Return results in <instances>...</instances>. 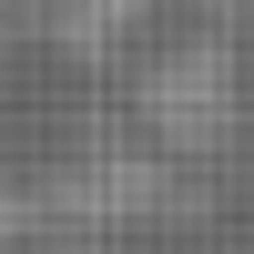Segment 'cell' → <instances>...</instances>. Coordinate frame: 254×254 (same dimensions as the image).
Returning a JSON list of instances; mask_svg holds the SVG:
<instances>
[{
  "label": "cell",
  "mask_w": 254,
  "mask_h": 254,
  "mask_svg": "<svg viewBox=\"0 0 254 254\" xmlns=\"http://www.w3.org/2000/svg\"><path fill=\"white\" fill-rule=\"evenodd\" d=\"M132 102H142V132L163 153H214L234 132V51L224 41H183V51H163L142 71Z\"/></svg>",
  "instance_id": "6da1fadb"
},
{
  "label": "cell",
  "mask_w": 254,
  "mask_h": 254,
  "mask_svg": "<svg viewBox=\"0 0 254 254\" xmlns=\"http://www.w3.org/2000/svg\"><path fill=\"white\" fill-rule=\"evenodd\" d=\"M61 203H71V214H153V203H163V173H153V163H142V153H92V163H71V173H61Z\"/></svg>",
  "instance_id": "7a4b0ae2"
},
{
  "label": "cell",
  "mask_w": 254,
  "mask_h": 254,
  "mask_svg": "<svg viewBox=\"0 0 254 254\" xmlns=\"http://www.w3.org/2000/svg\"><path fill=\"white\" fill-rule=\"evenodd\" d=\"M10 234H31V193H0V244Z\"/></svg>",
  "instance_id": "3957f363"
},
{
  "label": "cell",
  "mask_w": 254,
  "mask_h": 254,
  "mask_svg": "<svg viewBox=\"0 0 254 254\" xmlns=\"http://www.w3.org/2000/svg\"><path fill=\"white\" fill-rule=\"evenodd\" d=\"M81 254H102V244H81Z\"/></svg>",
  "instance_id": "277c9868"
}]
</instances>
